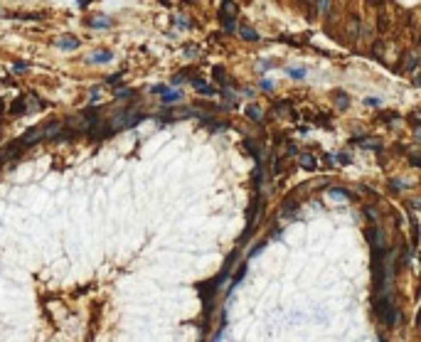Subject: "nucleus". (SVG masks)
I'll return each mask as SVG.
<instances>
[{
	"mask_svg": "<svg viewBox=\"0 0 421 342\" xmlns=\"http://www.w3.org/2000/svg\"><path fill=\"white\" fill-rule=\"evenodd\" d=\"M195 89H197L200 94H207V96H212V94H214V89H212V86H207L202 79H195Z\"/></svg>",
	"mask_w": 421,
	"mask_h": 342,
	"instance_id": "obj_11",
	"label": "nucleus"
},
{
	"mask_svg": "<svg viewBox=\"0 0 421 342\" xmlns=\"http://www.w3.org/2000/svg\"><path fill=\"white\" fill-rule=\"evenodd\" d=\"M300 165L305 168V170H316L318 165H316V158L313 155H300Z\"/></svg>",
	"mask_w": 421,
	"mask_h": 342,
	"instance_id": "obj_10",
	"label": "nucleus"
},
{
	"mask_svg": "<svg viewBox=\"0 0 421 342\" xmlns=\"http://www.w3.org/2000/svg\"><path fill=\"white\" fill-rule=\"evenodd\" d=\"M406 69H416V54H409L406 57V64H404Z\"/></svg>",
	"mask_w": 421,
	"mask_h": 342,
	"instance_id": "obj_21",
	"label": "nucleus"
},
{
	"mask_svg": "<svg viewBox=\"0 0 421 342\" xmlns=\"http://www.w3.org/2000/svg\"><path fill=\"white\" fill-rule=\"evenodd\" d=\"M318 3H320V10L323 13H330V0H318Z\"/></svg>",
	"mask_w": 421,
	"mask_h": 342,
	"instance_id": "obj_23",
	"label": "nucleus"
},
{
	"mask_svg": "<svg viewBox=\"0 0 421 342\" xmlns=\"http://www.w3.org/2000/svg\"><path fill=\"white\" fill-rule=\"evenodd\" d=\"M350 32H352V34H355V32H357V20H355V17H352V20H350Z\"/></svg>",
	"mask_w": 421,
	"mask_h": 342,
	"instance_id": "obj_25",
	"label": "nucleus"
},
{
	"mask_svg": "<svg viewBox=\"0 0 421 342\" xmlns=\"http://www.w3.org/2000/svg\"><path fill=\"white\" fill-rule=\"evenodd\" d=\"M291 74H293L296 79H303L305 77V69H291Z\"/></svg>",
	"mask_w": 421,
	"mask_h": 342,
	"instance_id": "obj_22",
	"label": "nucleus"
},
{
	"mask_svg": "<svg viewBox=\"0 0 421 342\" xmlns=\"http://www.w3.org/2000/svg\"><path fill=\"white\" fill-rule=\"evenodd\" d=\"M337 106L340 108H348L350 106V96L348 94H337Z\"/></svg>",
	"mask_w": 421,
	"mask_h": 342,
	"instance_id": "obj_16",
	"label": "nucleus"
},
{
	"mask_svg": "<svg viewBox=\"0 0 421 342\" xmlns=\"http://www.w3.org/2000/svg\"><path fill=\"white\" fill-rule=\"evenodd\" d=\"M3 108H5V106H3V101H0V113H3Z\"/></svg>",
	"mask_w": 421,
	"mask_h": 342,
	"instance_id": "obj_27",
	"label": "nucleus"
},
{
	"mask_svg": "<svg viewBox=\"0 0 421 342\" xmlns=\"http://www.w3.org/2000/svg\"><path fill=\"white\" fill-rule=\"evenodd\" d=\"M316 119H318L316 121L318 126H330V116H328V113H320V116H316Z\"/></svg>",
	"mask_w": 421,
	"mask_h": 342,
	"instance_id": "obj_19",
	"label": "nucleus"
},
{
	"mask_svg": "<svg viewBox=\"0 0 421 342\" xmlns=\"http://www.w3.org/2000/svg\"><path fill=\"white\" fill-rule=\"evenodd\" d=\"M239 34L244 37V40H249V42H256V40H259V32H256V30H251V27H246V25H244V27H239Z\"/></svg>",
	"mask_w": 421,
	"mask_h": 342,
	"instance_id": "obj_7",
	"label": "nucleus"
},
{
	"mask_svg": "<svg viewBox=\"0 0 421 342\" xmlns=\"http://www.w3.org/2000/svg\"><path fill=\"white\" fill-rule=\"evenodd\" d=\"M20 153H22V145L20 143H10L8 148L0 150V165H3L5 160H10V158H20Z\"/></svg>",
	"mask_w": 421,
	"mask_h": 342,
	"instance_id": "obj_3",
	"label": "nucleus"
},
{
	"mask_svg": "<svg viewBox=\"0 0 421 342\" xmlns=\"http://www.w3.org/2000/svg\"><path fill=\"white\" fill-rule=\"evenodd\" d=\"M119 79H121V74H113V77H108V84H119Z\"/></svg>",
	"mask_w": 421,
	"mask_h": 342,
	"instance_id": "obj_24",
	"label": "nucleus"
},
{
	"mask_svg": "<svg viewBox=\"0 0 421 342\" xmlns=\"http://www.w3.org/2000/svg\"><path fill=\"white\" fill-rule=\"evenodd\" d=\"M116 96H119V99H133V96H136V91H131V89H121Z\"/></svg>",
	"mask_w": 421,
	"mask_h": 342,
	"instance_id": "obj_20",
	"label": "nucleus"
},
{
	"mask_svg": "<svg viewBox=\"0 0 421 342\" xmlns=\"http://www.w3.org/2000/svg\"><path fill=\"white\" fill-rule=\"evenodd\" d=\"M244 145H246V150H249V153H251V155H254V158H256V160H259V158H261V155H259V148H256V145H254V143H251V140H244Z\"/></svg>",
	"mask_w": 421,
	"mask_h": 342,
	"instance_id": "obj_18",
	"label": "nucleus"
},
{
	"mask_svg": "<svg viewBox=\"0 0 421 342\" xmlns=\"http://www.w3.org/2000/svg\"><path fill=\"white\" fill-rule=\"evenodd\" d=\"M330 195H333L335 200H348V197H350V192H345V189H340V187H333Z\"/></svg>",
	"mask_w": 421,
	"mask_h": 342,
	"instance_id": "obj_12",
	"label": "nucleus"
},
{
	"mask_svg": "<svg viewBox=\"0 0 421 342\" xmlns=\"http://www.w3.org/2000/svg\"><path fill=\"white\" fill-rule=\"evenodd\" d=\"M222 22H224V30H227V32H234V30H237L234 17H222Z\"/></svg>",
	"mask_w": 421,
	"mask_h": 342,
	"instance_id": "obj_15",
	"label": "nucleus"
},
{
	"mask_svg": "<svg viewBox=\"0 0 421 342\" xmlns=\"http://www.w3.org/2000/svg\"><path fill=\"white\" fill-rule=\"evenodd\" d=\"M25 108H27V103H25V99H18L13 106H10V113H15V116H20V113H25Z\"/></svg>",
	"mask_w": 421,
	"mask_h": 342,
	"instance_id": "obj_9",
	"label": "nucleus"
},
{
	"mask_svg": "<svg viewBox=\"0 0 421 342\" xmlns=\"http://www.w3.org/2000/svg\"><path fill=\"white\" fill-rule=\"evenodd\" d=\"M108 59H111V52H96L91 57V62H108Z\"/></svg>",
	"mask_w": 421,
	"mask_h": 342,
	"instance_id": "obj_17",
	"label": "nucleus"
},
{
	"mask_svg": "<svg viewBox=\"0 0 421 342\" xmlns=\"http://www.w3.org/2000/svg\"><path fill=\"white\" fill-rule=\"evenodd\" d=\"M219 17H237V5L232 3V0H224V3H222Z\"/></svg>",
	"mask_w": 421,
	"mask_h": 342,
	"instance_id": "obj_4",
	"label": "nucleus"
},
{
	"mask_svg": "<svg viewBox=\"0 0 421 342\" xmlns=\"http://www.w3.org/2000/svg\"><path fill=\"white\" fill-rule=\"evenodd\" d=\"M246 116H249L251 121H256V123H261V119H263V113H261V111H259L256 106H249V108H246Z\"/></svg>",
	"mask_w": 421,
	"mask_h": 342,
	"instance_id": "obj_8",
	"label": "nucleus"
},
{
	"mask_svg": "<svg viewBox=\"0 0 421 342\" xmlns=\"http://www.w3.org/2000/svg\"><path fill=\"white\" fill-rule=\"evenodd\" d=\"M374 313L379 315V320H385L387 327H394L397 325V318H399V310L392 303V298H374Z\"/></svg>",
	"mask_w": 421,
	"mask_h": 342,
	"instance_id": "obj_1",
	"label": "nucleus"
},
{
	"mask_svg": "<svg viewBox=\"0 0 421 342\" xmlns=\"http://www.w3.org/2000/svg\"><path fill=\"white\" fill-rule=\"evenodd\" d=\"M89 25H91V27H108V25H111V20H108V17H94Z\"/></svg>",
	"mask_w": 421,
	"mask_h": 342,
	"instance_id": "obj_14",
	"label": "nucleus"
},
{
	"mask_svg": "<svg viewBox=\"0 0 421 342\" xmlns=\"http://www.w3.org/2000/svg\"><path fill=\"white\" fill-rule=\"evenodd\" d=\"M59 47L62 50H76V47H79V40H76V37H62V40H59Z\"/></svg>",
	"mask_w": 421,
	"mask_h": 342,
	"instance_id": "obj_6",
	"label": "nucleus"
},
{
	"mask_svg": "<svg viewBox=\"0 0 421 342\" xmlns=\"http://www.w3.org/2000/svg\"><path fill=\"white\" fill-rule=\"evenodd\" d=\"M212 74H214V79H217L222 86H229V84H232V82H229V77H227V71H224L222 67H214V69H212Z\"/></svg>",
	"mask_w": 421,
	"mask_h": 342,
	"instance_id": "obj_5",
	"label": "nucleus"
},
{
	"mask_svg": "<svg viewBox=\"0 0 421 342\" xmlns=\"http://www.w3.org/2000/svg\"><path fill=\"white\" fill-rule=\"evenodd\" d=\"M177 99H180V94H177V91H168V89L163 91V101H165V103H175Z\"/></svg>",
	"mask_w": 421,
	"mask_h": 342,
	"instance_id": "obj_13",
	"label": "nucleus"
},
{
	"mask_svg": "<svg viewBox=\"0 0 421 342\" xmlns=\"http://www.w3.org/2000/svg\"><path fill=\"white\" fill-rule=\"evenodd\" d=\"M305 3H308V5H316V3H318V0H305Z\"/></svg>",
	"mask_w": 421,
	"mask_h": 342,
	"instance_id": "obj_26",
	"label": "nucleus"
},
{
	"mask_svg": "<svg viewBox=\"0 0 421 342\" xmlns=\"http://www.w3.org/2000/svg\"><path fill=\"white\" fill-rule=\"evenodd\" d=\"M197 288H200V298H202V303H207V310H210L212 295H214V293H217V288H219V286H217V281H210L207 286H205V283H200Z\"/></svg>",
	"mask_w": 421,
	"mask_h": 342,
	"instance_id": "obj_2",
	"label": "nucleus"
}]
</instances>
